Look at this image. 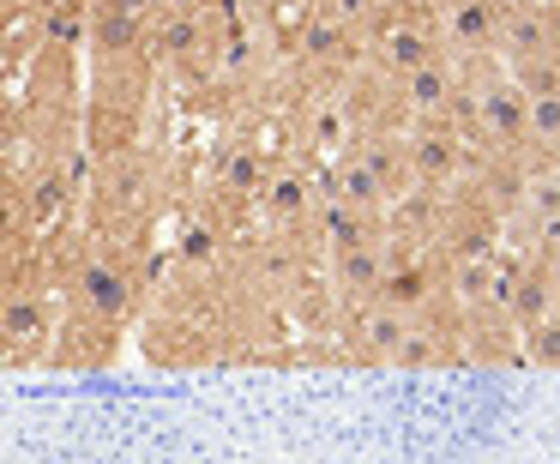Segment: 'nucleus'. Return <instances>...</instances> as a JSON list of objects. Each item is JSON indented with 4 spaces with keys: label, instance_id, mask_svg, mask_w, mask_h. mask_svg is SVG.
I'll return each mask as SVG.
<instances>
[{
    "label": "nucleus",
    "instance_id": "19",
    "mask_svg": "<svg viewBox=\"0 0 560 464\" xmlns=\"http://www.w3.org/2000/svg\"><path fill=\"white\" fill-rule=\"evenodd\" d=\"M548 49L560 55V7H548Z\"/></svg>",
    "mask_w": 560,
    "mask_h": 464
},
{
    "label": "nucleus",
    "instance_id": "2",
    "mask_svg": "<svg viewBox=\"0 0 560 464\" xmlns=\"http://www.w3.org/2000/svg\"><path fill=\"white\" fill-rule=\"evenodd\" d=\"M500 13H506V0H452L446 7V43L458 55L500 49Z\"/></svg>",
    "mask_w": 560,
    "mask_h": 464
},
{
    "label": "nucleus",
    "instance_id": "12",
    "mask_svg": "<svg viewBox=\"0 0 560 464\" xmlns=\"http://www.w3.org/2000/svg\"><path fill=\"white\" fill-rule=\"evenodd\" d=\"M338 199H350V206H362V211L386 206V187H380V175H374V170H368V158L338 163Z\"/></svg>",
    "mask_w": 560,
    "mask_h": 464
},
{
    "label": "nucleus",
    "instance_id": "20",
    "mask_svg": "<svg viewBox=\"0 0 560 464\" xmlns=\"http://www.w3.org/2000/svg\"><path fill=\"white\" fill-rule=\"evenodd\" d=\"M548 254H555V259H560V235H555V247H548Z\"/></svg>",
    "mask_w": 560,
    "mask_h": 464
},
{
    "label": "nucleus",
    "instance_id": "16",
    "mask_svg": "<svg viewBox=\"0 0 560 464\" xmlns=\"http://www.w3.org/2000/svg\"><path fill=\"white\" fill-rule=\"evenodd\" d=\"M223 182H230L235 194H254V187H259V158H254V151H235V158L223 163Z\"/></svg>",
    "mask_w": 560,
    "mask_h": 464
},
{
    "label": "nucleus",
    "instance_id": "4",
    "mask_svg": "<svg viewBox=\"0 0 560 464\" xmlns=\"http://www.w3.org/2000/svg\"><path fill=\"white\" fill-rule=\"evenodd\" d=\"M410 314L392 302H368L362 314H355V344H362V356H374V362H398L404 344H410Z\"/></svg>",
    "mask_w": 560,
    "mask_h": 464
},
{
    "label": "nucleus",
    "instance_id": "1",
    "mask_svg": "<svg viewBox=\"0 0 560 464\" xmlns=\"http://www.w3.org/2000/svg\"><path fill=\"white\" fill-rule=\"evenodd\" d=\"M386 254L380 242H355V247H338L331 254V283H338L343 302H380L386 295Z\"/></svg>",
    "mask_w": 560,
    "mask_h": 464
},
{
    "label": "nucleus",
    "instance_id": "13",
    "mask_svg": "<svg viewBox=\"0 0 560 464\" xmlns=\"http://www.w3.org/2000/svg\"><path fill=\"white\" fill-rule=\"evenodd\" d=\"M524 356L536 368H560V308L548 320H536V326H524Z\"/></svg>",
    "mask_w": 560,
    "mask_h": 464
},
{
    "label": "nucleus",
    "instance_id": "8",
    "mask_svg": "<svg viewBox=\"0 0 560 464\" xmlns=\"http://www.w3.org/2000/svg\"><path fill=\"white\" fill-rule=\"evenodd\" d=\"M404 151H410L416 182H452V175H458V139H452L446 127H422Z\"/></svg>",
    "mask_w": 560,
    "mask_h": 464
},
{
    "label": "nucleus",
    "instance_id": "17",
    "mask_svg": "<svg viewBox=\"0 0 560 464\" xmlns=\"http://www.w3.org/2000/svg\"><path fill=\"white\" fill-rule=\"evenodd\" d=\"M374 7L380 0H331V19H338V25H362V19H374Z\"/></svg>",
    "mask_w": 560,
    "mask_h": 464
},
{
    "label": "nucleus",
    "instance_id": "14",
    "mask_svg": "<svg viewBox=\"0 0 560 464\" xmlns=\"http://www.w3.org/2000/svg\"><path fill=\"white\" fill-rule=\"evenodd\" d=\"M530 103V146L560 151V97H524Z\"/></svg>",
    "mask_w": 560,
    "mask_h": 464
},
{
    "label": "nucleus",
    "instance_id": "18",
    "mask_svg": "<svg viewBox=\"0 0 560 464\" xmlns=\"http://www.w3.org/2000/svg\"><path fill=\"white\" fill-rule=\"evenodd\" d=\"M211 247H218V235H211V230H194V235H187V259H211Z\"/></svg>",
    "mask_w": 560,
    "mask_h": 464
},
{
    "label": "nucleus",
    "instance_id": "10",
    "mask_svg": "<svg viewBox=\"0 0 560 464\" xmlns=\"http://www.w3.org/2000/svg\"><path fill=\"white\" fill-rule=\"evenodd\" d=\"M91 37H97V55H127L139 43V7H115V0H103Z\"/></svg>",
    "mask_w": 560,
    "mask_h": 464
},
{
    "label": "nucleus",
    "instance_id": "7",
    "mask_svg": "<svg viewBox=\"0 0 560 464\" xmlns=\"http://www.w3.org/2000/svg\"><path fill=\"white\" fill-rule=\"evenodd\" d=\"M452 97H458V79H452L446 61H428V67H416V73L404 79V103H410L422 121H440V115L452 109Z\"/></svg>",
    "mask_w": 560,
    "mask_h": 464
},
{
    "label": "nucleus",
    "instance_id": "11",
    "mask_svg": "<svg viewBox=\"0 0 560 464\" xmlns=\"http://www.w3.org/2000/svg\"><path fill=\"white\" fill-rule=\"evenodd\" d=\"M506 73H512V85H518L524 97H560V55L555 49L530 55V61H512Z\"/></svg>",
    "mask_w": 560,
    "mask_h": 464
},
{
    "label": "nucleus",
    "instance_id": "5",
    "mask_svg": "<svg viewBox=\"0 0 560 464\" xmlns=\"http://www.w3.org/2000/svg\"><path fill=\"white\" fill-rule=\"evenodd\" d=\"M428 61H440V37L428 25H392L386 37H380V67H386V73L410 79L416 67H428Z\"/></svg>",
    "mask_w": 560,
    "mask_h": 464
},
{
    "label": "nucleus",
    "instance_id": "21",
    "mask_svg": "<svg viewBox=\"0 0 560 464\" xmlns=\"http://www.w3.org/2000/svg\"><path fill=\"white\" fill-rule=\"evenodd\" d=\"M434 7H452V0H434Z\"/></svg>",
    "mask_w": 560,
    "mask_h": 464
},
{
    "label": "nucleus",
    "instance_id": "6",
    "mask_svg": "<svg viewBox=\"0 0 560 464\" xmlns=\"http://www.w3.org/2000/svg\"><path fill=\"white\" fill-rule=\"evenodd\" d=\"M79 302H85L97 320H121L127 302H133V290H127L121 266H109V259H91V266L79 271Z\"/></svg>",
    "mask_w": 560,
    "mask_h": 464
},
{
    "label": "nucleus",
    "instance_id": "9",
    "mask_svg": "<svg viewBox=\"0 0 560 464\" xmlns=\"http://www.w3.org/2000/svg\"><path fill=\"white\" fill-rule=\"evenodd\" d=\"M7 344H13V356H31L49 344V308L37 295H7Z\"/></svg>",
    "mask_w": 560,
    "mask_h": 464
},
{
    "label": "nucleus",
    "instance_id": "3",
    "mask_svg": "<svg viewBox=\"0 0 560 464\" xmlns=\"http://www.w3.org/2000/svg\"><path fill=\"white\" fill-rule=\"evenodd\" d=\"M548 49V0H506L500 13V67Z\"/></svg>",
    "mask_w": 560,
    "mask_h": 464
},
{
    "label": "nucleus",
    "instance_id": "15",
    "mask_svg": "<svg viewBox=\"0 0 560 464\" xmlns=\"http://www.w3.org/2000/svg\"><path fill=\"white\" fill-rule=\"evenodd\" d=\"M266 194H271V211H278V218H290V211L307 206V182H302V175H278Z\"/></svg>",
    "mask_w": 560,
    "mask_h": 464
}]
</instances>
